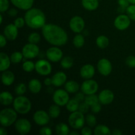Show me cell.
I'll return each mask as SVG.
<instances>
[{"instance_id": "cell-1", "label": "cell", "mask_w": 135, "mask_h": 135, "mask_svg": "<svg viewBox=\"0 0 135 135\" xmlns=\"http://www.w3.org/2000/svg\"><path fill=\"white\" fill-rule=\"evenodd\" d=\"M44 38L50 44L55 46H63L68 41V35L65 30L55 24H46L42 30Z\"/></svg>"}, {"instance_id": "cell-2", "label": "cell", "mask_w": 135, "mask_h": 135, "mask_svg": "<svg viewBox=\"0 0 135 135\" xmlns=\"http://www.w3.org/2000/svg\"><path fill=\"white\" fill-rule=\"evenodd\" d=\"M26 25L33 29L42 28L46 25V18L44 13L38 8H30L25 15Z\"/></svg>"}, {"instance_id": "cell-3", "label": "cell", "mask_w": 135, "mask_h": 135, "mask_svg": "<svg viewBox=\"0 0 135 135\" xmlns=\"http://www.w3.org/2000/svg\"><path fill=\"white\" fill-rule=\"evenodd\" d=\"M13 108L20 114L25 115L30 112L32 109V103L26 96H18L13 101Z\"/></svg>"}, {"instance_id": "cell-4", "label": "cell", "mask_w": 135, "mask_h": 135, "mask_svg": "<svg viewBox=\"0 0 135 135\" xmlns=\"http://www.w3.org/2000/svg\"><path fill=\"white\" fill-rule=\"evenodd\" d=\"M17 113L14 108H5L2 109L0 112V123L1 126L9 127L15 124L17 120Z\"/></svg>"}, {"instance_id": "cell-5", "label": "cell", "mask_w": 135, "mask_h": 135, "mask_svg": "<svg viewBox=\"0 0 135 135\" xmlns=\"http://www.w3.org/2000/svg\"><path fill=\"white\" fill-rule=\"evenodd\" d=\"M86 122L84 113L79 110L72 112L69 116L68 123L70 126L74 129H80L84 127Z\"/></svg>"}, {"instance_id": "cell-6", "label": "cell", "mask_w": 135, "mask_h": 135, "mask_svg": "<svg viewBox=\"0 0 135 135\" xmlns=\"http://www.w3.org/2000/svg\"><path fill=\"white\" fill-rule=\"evenodd\" d=\"M70 100L69 92L63 89L56 90L53 94V101L59 106H64Z\"/></svg>"}, {"instance_id": "cell-7", "label": "cell", "mask_w": 135, "mask_h": 135, "mask_svg": "<svg viewBox=\"0 0 135 135\" xmlns=\"http://www.w3.org/2000/svg\"><path fill=\"white\" fill-rule=\"evenodd\" d=\"M35 70L37 73L42 76H47L51 73L52 67L48 61L41 59L35 63Z\"/></svg>"}, {"instance_id": "cell-8", "label": "cell", "mask_w": 135, "mask_h": 135, "mask_svg": "<svg viewBox=\"0 0 135 135\" xmlns=\"http://www.w3.org/2000/svg\"><path fill=\"white\" fill-rule=\"evenodd\" d=\"M15 129L18 134L25 135L28 134L32 129V125L30 121L25 118L18 119L15 123Z\"/></svg>"}, {"instance_id": "cell-9", "label": "cell", "mask_w": 135, "mask_h": 135, "mask_svg": "<svg viewBox=\"0 0 135 135\" xmlns=\"http://www.w3.org/2000/svg\"><path fill=\"white\" fill-rule=\"evenodd\" d=\"M22 53L26 59H34L39 55L40 48L37 44L28 42L23 46Z\"/></svg>"}, {"instance_id": "cell-10", "label": "cell", "mask_w": 135, "mask_h": 135, "mask_svg": "<svg viewBox=\"0 0 135 135\" xmlns=\"http://www.w3.org/2000/svg\"><path fill=\"white\" fill-rule=\"evenodd\" d=\"M80 90L85 95L94 94L98 90V84L94 80L86 79L81 84Z\"/></svg>"}, {"instance_id": "cell-11", "label": "cell", "mask_w": 135, "mask_h": 135, "mask_svg": "<svg viewBox=\"0 0 135 135\" xmlns=\"http://www.w3.org/2000/svg\"><path fill=\"white\" fill-rule=\"evenodd\" d=\"M46 56L47 59L53 63L61 61L63 57V53L58 46H53L47 49L46 53Z\"/></svg>"}, {"instance_id": "cell-12", "label": "cell", "mask_w": 135, "mask_h": 135, "mask_svg": "<svg viewBox=\"0 0 135 135\" xmlns=\"http://www.w3.org/2000/svg\"><path fill=\"white\" fill-rule=\"evenodd\" d=\"M69 27L75 33L79 34L82 32L85 27V22L80 16H75L70 20Z\"/></svg>"}, {"instance_id": "cell-13", "label": "cell", "mask_w": 135, "mask_h": 135, "mask_svg": "<svg viewBox=\"0 0 135 135\" xmlns=\"http://www.w3.org/2000/svg\"><path fill=\"white\" fill-rule=\"evenodd\" d=\"M131 18L127 15L121 14L117 16L114 21V26L117 30H125L131 25Z\"/></svg>"}, {"instance_id": "cell-14", "label": "cell", "mask_w": 135, "mask_h": 135, "mask_svg": "<svg viewBox=\"0 0 135 135\" xmlns=\"http://www.w3.org/2000/svg\"><path fill=\"white\" fill-rule=\"evenodd\" d=\"M97 68L98 72L103 76H108L112 71V64L109 60L105 58L100 59L98 62Z\"/></svg>"}, {"instance_id": "cell-15", "label": "cell", "mask_w": 135, "mask_h": 135, "mask_svg": "<svg viewBox=\"0 0 135 135\" xmlns=\"http://www.w3.org/2000/svg\"><path fill=\"white\" fill-rule=\"evenodd\" d=\"M50 116L49 113L44 110H38L34 113L33 119L34 123L39 126H45L50 121Z\"/></svg>"}, {"instance_id": "cell-16", "label": "cell", "mask_w": 135, "mask_h": 135, "mask_svg": "<svg viewBox=\"0 0 135 135\" xmlns=\"http://www.w3.org/2000/svg\"><path fill=\"white\" fill-rule=\"evenodd\" d=\"M98 98L102 105H109L114 100V94L110 90H103L98 94Z\"/></svg>"}, {"instance_id": "cell-17", "label": "cell", "mask_w": 135, "mask_h": 135, "mask_svg": "<svg viewBox=\"0 0 135 135\" xmlns=\"http://www.w3.org/2000/svg\"><path fill=\"white\" fill-rule=\"evenodd\" d=\"M3 34L7 40L10 41H14L18 36V28L14 25V23L9 24L4 28Z\"/></svg>"}, {"instance_id": "cell-18", "label": "cell", "mask_w": 135, "mask_h": 135, "mask_svg": "<svg viewBox=\"0 0 135 135\" xmlns=\"http://www.w3.org/2000/svg\"><path fill=\"white\" fill-rule=\"evenodd\" d=\"M80 75L83 79H91L95 75V68L92 65L86 64L81 67L80 70Z\"/></svg>"}, {"instance_id": "cell-19", "label": "cell", "mask_w": 135, "mask_h": 135, "mask_svg": "<svg viewBox=\"0 0 135 135\" xmlns=\"http://www.w3.org/2000/svg\"><path fill=\"white\" fill-rule=\"evenodd\" d=\"M51 79H52V84L54 86L60 87L65 84L67 82V75L63 71H59L55 73L53 75Z\"/></svg>"}, {"instance_id": "cell-20", "label": "cell", "mask_w": 135, "mask_h": 135, "mask_svg": "<svg viewBox=\"0 0 135 135\" xmlns=\"http://www.w3.org/2000/svg\"><path fill=\"white\" fill-rule=\"evenodd\" d=\"M14 6L21 10L27 11L32 7L34 0H10Z\"/></svg>"}, {"instance_id": "cell-21", "label": "cell", "mask_w": 135, "mask_h": 135, "mask_svg": "<svg viewBox=\"0 0 135 135\" xmlns=\"http://www.w3.org/2000/svg\"><path fill=\"white\" fill-rule=\"evenodd\" d=\"M15 80V76L12 71H7V70L3 71L1 74V81L3 85L7 86H11L14 83Z\"/></svg>"}, {"instance_id": "cell-22", "label": "cell", "mask_w": 135, "mask_h": 135, "mask_svg": "<svg viewBox=\"0 0 135 135\" xmlns=\"http://www.w3.org/2000/svg\"><path fill=\"white\" fill-rule=\"evenodd\" d=\"M28 87L30 92L36 94L39 93L42 90V83L38 79H33L29 81Z\"/></svg>"}, {"instance_id": "cell-23", "label": "cell", "mask_w": 135, "mask_h": 135, "mask_svg": "<svg viewBox=\"0 0 135 135\" xmlns=\"http://www.w3.org/2000/svg\"><path fill=\"white\" fill-rule=\"evenodd\" d=\"M0 61H1L0 70L1 72L7 70L10 67L11 63L10 57L4 52H1L0 54Z\"/></svg>"}, {"instance_id": "cell-24", "label": "cell", "mask_w": 135, "mask_h": 135, "mask_svg": "<svg viewBox=\"0 0 135 135\" xmlns=\"http://www.w3.org/2000/svg\"><path fill=\"white\" fill-rule=\"evenodd\" d=\"M14 98L13 95L8 91H3L0 95V102L3 105H9L13 104Z\"/></svg>"}, {"instance_id": "cell-25", "label": "cell", "mask_w": 135, "mask_h": 135, "mask_svg": "<svg viewBox=\"0 0 135 135\" xmlns=\"http://www.w3.org/2000/svg\"><path fill=\"white\" fill-rule=\"evenodd\" d=\"M81 3L83 8L89 11L96 10L99 6L98 0H82Z\"/></svg>"}, {"instance_id": "cell-26", "label": "cell", "mask_w": 135, "mask_h": 135, "mask_svg": "<svg viewBox=\"0 0 135 135\" xmlns=\"http://www.w3.org/2000/svg\"><path fill=\"white\" fill-rule=\"evenodd\" d=\"M80 89L79 83L75 80H69L65 84V90L71 94L76 93Z\"/></svg>"}, {"instance_id": "cell-27", "label": "cell", "mask_w": 135, "mask_h": 135, "mask_svg": "<svg viewBox=\"0 0 135 135\" xmlns=\"http://www.w3.org/2000/svg\"><path fill=\"white\" fill-rule=\"evenodd\" d=\"M55 132L58 135H67L69 134L70 129L66 123H59L55 126Z\"/></svg>"}, {"instance_id": "cell-28", "label": "cell", "mask_w": 135, "mask_h": 135, "mask_svg": "<svg viewBox=\"0 0 135 135\" xmlns=\"http://www.w3.org/2000/svg\"><path fill=\"white\" fill-rule=\"evenodd\" d=\"M94 134L96 135H109L112 134L109 127L104 125H98L95 127Z\"/></svg>"}, {"instance_id": "cell-29", "label": "cell", "mask_w": 135, "mask_h": 135, "mask_svg": "<svg viewBox=\"0 0 135 135\" xmlns=\"http://www.w3.org/2000/svg\"><path fill=\"white\" fill-rule=\"evenodd\" d=\"M79 104H80V102H78L75 98L72 99H70L69 100L68 103L66 104V108H67V111L70 112H76V111L79 110Z\"/></svg>"}, {"instance_id": "cell-30", "label": "cell", "mask_w": 135, "mask_h": 135, "mask_svg": "<svg viewBox=\"0 0 135 135\" xmlns=\"http://www.w3.org/2000/svg\"><path fill=\"white\" fill-rule=\"evenodd\" d=\"M61 66L63 69H69L73 66L74 59L71 56H65L61 60Z\"/></svg>"}, {"instance_id": "cell-31", "label": "cell", "mask_w": 135, "mask_h": 135, "mask_svg": "<svg viewBox=\"0 0 135 135\" xmlns=\"http://www.w3.org/2000/svg\"><path fill=\"white\" fill-rule=\"evenodd\" d=\"M96 45L99 48L105 49L109 46V40L107 36L101 35L96 38Z\"/></svg>"}, {"instance_id": "cell-32", "label": "cell", "mask_w": 135, "mask_h": 135, "mask_svg": "<svg viewBox=\"0 0 135 135\" xmlns=\"http://www.w3.org/2000/svg\"><path fill=\"white\" fill-rule=\"evenodd\" d=\"M73 43L74 46L76 48L82 47L85 43L84 36L80 34V33L75 35V36L73 38Z\"/></svg>"}, {"instance_id": "cell-33", "label": "cell", "mask_w": 135, "mask_h": 135, "mask_svg": "<svg viewBox=\"0 0 135 135\" xmlns=\"http://www.w3.org/2000/svg\"><path fill=\"white\" fill-rule=\"evenodd\" d=\"M59 107L60 106L57 105V104H54V105H51V106L50 107L48 113L51 118H57V117L60 115L61 109Z\"/></svg>"}, {"instance_id": "cell-34", "label": "cell", "mask_w": 135, "mask_h": 135, "mask_svg": "<svg viewBox=\"0 0 135 135\" xmlns=\"http://www.w3.org/2000/svg\"><path fill=\"white\" fill-rule=\"evenodd\" d=\"M10 58L11 61V63H15V64H17V63H19L22 61V60L24 58V55L22 52H20V51H15V52H13L11 54Z\"/></svg>"}, {"instance_id": "cell-35", "label": "cell", "mask_w": 135, "mask_h": 135, "mask_svg": "<svg viewBox=\"0 0 135 135\" xmlns=\"http://www.w3.org/2000/svg\"><path fill=\"white\" fill-rule=\"evenodd\" d=\"M84 102H85L88 105H89L90 106H92L94 104L99 102L98 96H96L95 94H94L86 95V96H85Z\"/></svg>"}, {"instance_id": "cell-36", "label": "cell", "mask_w": 135, "mask_h": 135, "mask_svg": "<svg viewBox=\"0 0 135 135\" xmlns=\"http://www.w3.org/2000/svg\"><path fill=\"white\" fill-rule=\"evenodd\" d=\"M22 69L27 73H30L35 69V63L32 61H25L22 63Z\"/></svg>"}, {"instance_id": "cell-37", "label": "cell", "mask_w": 135, "mask_h": 135, "mask_svg": "<svg viewBox=\"0 0 135 135\" xmlns=\"http://www.w3.org/2000/svg\"><path fill=\"white\" fill-rule=\"evenodd\" d=\"M41 36L37 32H32L29 34L28 37V41L29 43L35 44H37L40 42Z\"/></svg>"}, {"instance_id": "cell-38", "label": "cell", "mask_w": 135, "mask_h": 135, "mask_svg": "<svg viewBox=\"0 0 135 135\" xmlns=\"http://www.w3.org/2000/svg\"><path fill=\"white\" fill-rule=\"evenodd\" d=\"M26 91V86L25 83H21L17 84L15 88V92L18 96H22Z\"/></svg>"}, {"instance_id": "cell-39", "label": "cell", "mask_w": 135, "mask_h": 135, "mask_svg": "<svg viewBox=\"0 0 135 135\" xmlns=\"http://www.w3.org/2000/svg\"><path fill=\"white\" fill-rule=\"evenodd\" d=\"M85 121L87 125L90 127H94L96 125V117L93 114H88L85 117Z\"/></svg>"}, {"instance_id": "cell-40", "label": "cell", "mask_w": 135, "mask_h": 135, "mask_svg": "<svg viewBox=\"0 0 135 135\" xmlns=\"http://www.w3.org/2000/svg\"><path fill=\"white\" fill-rule=\"evenodd\" d=\"M127 15L129 16V18L131 21H135V5L134 4H131L127 8Z\"/></svg>"}, {"instance_id": "cell-41", "label": "cell", "mask_w": 135, "mask_h": 135, "mask_svg": "<svg viewBox=\"0 0 135 135\" xmlns=\"http://www.w3.org/2000/svg\"><path fill=\"white\" fill-rule=\"evenodd\" d=\"M9 9V0H0V11L1 13L7 11Z\"/></svg>"}, {"instance_id": "cell-42", "label": "cell", "mask_w": 135, "mask_h": 135, "mask_svg": "<svg viewBox=\"0 0 135 135\" xmlns=\"http://www.w3.org/2000/svg\"><path fill=\"white\" fill-rule=\"evenodd\" d=\"M125 63L130 68H135V56L130 55L125 60Z\"/></svg>"}, {"instance_id": "cell-43", "label": "cell", "mask_w": 135, "mask_h": 135, "mask_svg": "<svg viewBox=\"0 0 135 135\" xmlns=\"http://www.w3.org/2000/svg\"><path fill=\"white\" fill-rule=\"evenodd\" d=\"M25 24H26L25 19V18H22V17H17V18L14 21V25H15L18 28H22L25 26Z\"/></svg>"}, {"instance_id": "cell-44", "label": "cell", "mask_w": 135, "mask_h": 135, "mask_svg": "<svg viewBox=\"0 0 135 135\" xmlns=\"http://www.w3.org/2000/svg\"><path fill=\"white\" fill-rule=\"evenodd\" d=\"M90 105H88L85 102H80L79 104V112H82L83 113H86L88 112L90 109Z\"/></svg>"}, {"instance_id": "cell-45", "label": "cell", "mask_w": 135, "mask_h": 135, "mask_svg": "<svg viewBox=\"0 0 135 135\" xmlns=\"http://www.w3.org/2000/svg\"><path fill=\"white\" fill-rule=\"evenodd\" d=\"M118 3L119 5V9H121L122 11H126L127 8L130 5V3L128 0H118Z\"/></svg>"}, {"instance_id": "cell-46", "label": "cell", "mask_w": 135, "mask_h": 135, "mask_svg": "<svg viewBox=\"0 0 135 135\" xmlns=\"http://www.w3.org/2000/svg\"><path fill=\"white\" fill-rule=\"evenodd\" d=\"M40 134L41 135H51L52 134V131L51 128L47 126H42V127L39 131Z\"/></svg>"}, {"instance_id": "cell-47", "label": "cell", "mask_w": 135, "mask_h": 135, "mask_svg": "<svg viewBox=\"0 0 135 135\" xmlns=\"http://www.w3.org/2000/svg\"><path fill=\"white\" fill-rule=\"evenodd\" d=\"M90 108L91 111H92L94 113H99L102 109V104L99 102L96 103V104H94L92 106H90Z\"/></svg>"}, {"instance_id": "cell-48", "label": "cell", "mask_w": 135, "mask_h": 135, "mask_svg": "<svg viewBox=\"0 0 135 135\" xmlns=\"http://www.w3.org/2000/svg\"><path fill=\"white\" fill-rule=\"evenodd\" d=\"M75 98L79 102H83L84 101V99H85V94L83 93V92H76V94L75 96Z\"/></svg>"}, {"instance_id": "cell-49", "label": "cell", "mask_w": 135, "mask_h": 135, "mask_svg": "<svg viewBox=\"0 0 135 135\" xmlns=\"http://www.w3.org/2000/svg\"><path fill=\"white\" fill-rule=\"evenodd\" d=\"M90 127H83L81 129V134L83 135H92V131Z\"/></svg>"}, {"instance_id": "cell-50", "label": "cell", "mask_w": 135, "mask_h": 135, "mask_svg": "<svg viewBox=\"0 0 135 135\" xmlns=\"http://www.w3.org/2000/svg\"><path fill=\"white\" fill-rule=\"evenodd\" d=\"M7 38L4 36V34H1L0 36V47L2 48L4 47L7 44Z\"/></svg>"}, {"instance_id": "cell-51", "label": "cell", "mask_w": 135, "mask_h": 135, "mask_svg": "<svg viewBox=\"0 0 135 135\" xmlns=\"http://www.w3.org/2000/svg\"><path fill=\"white\" fill-rule=\"evenodd\" d=\"M17 13H18V11L15 9V8H11L8 10L7 14L8 15L10 16L11 17H15L17 15Z\"/></svg>"}, {"instance_id": "cell-52", "label": "cell", "mask_w": 135, "mask_h": 135, "mask_svg": "<svg viewBox=\"0 0 135 135\" xmlns=\"http://www.w3.org/2000/svg\"><path fill=\"white\" fill-rule=\"evenodd\" d=\"M44 83L45 85L47 86H51L52 84V79H51V78H46V79H45Z\"/></svg>"}, {"instance_id": "cell-53", "label": "cell", "mask_w": 135, "mask_h": 135, "mask_svg": "<svg viewBox=\"0 0 135 135\" xmlns=\"http://www.w3.org/2000/svg\"><path fill=\"white\" fill-rule=\"evenodd\" d=\"M112 134L113 135H121L123 134V133L121 131L119 130V129H114V130H113V131L112 132Z\"/></svg>"}, {"instance_id": "cell-54", "label": "cell", "mask_w": 135, "mask_h": 135, "mask_svg": "<svg viewBox=\"0 0 135 135\" xmlns=\"http://www.w3.org/2000/svg\"><path fill=\"white\" fill-rule=\"evenodd\" d=\"M0 134L1 135L7 134V130L5 129V127H4L2 126L1 128H0Z\"/></svg>"}, {"instance_id": "cell-55", "label": "cell", "mask_w": 135, "mask_h": 135, "mask_svg": "<svg viewBox=\"0 0 135 135\" xmlns=\"http://www.w3.org/2000/svg\"><path fill=\"white\" fill-rule=\"evenodd\" d=\"M79 134V133H78V132L75 131H71L69 133V134H71V135H78Z\"/></svg>"}, {"instance_id": "cell-56", "label": "cell", "mask_w": 135, "mask_h": 135, "mask_svg": "<svg viewBox=\"0 0 135 135\" xmlns=\"http://www.w3.org/2000/svg\"><path fill=\"white\" fill-rule=\"evenodd\" d=\"M130 4H134L135 5V0H128Z\"/></svg>"}, {"instance_id": "cell-57", "label": "cell", "mask_w": 135, "mask_h": 135, "mask_svg": "<svg viewBox=\"0 0 135 135\" xmlns=\"http://www.w3.org/2000/svg\"><path fill=\"white\" fill-rule=\"evenodd\" d=\"M0 21H1V24H2V22H3V15H2V14L0 15Z\"/></svg>"}]
</instances>
